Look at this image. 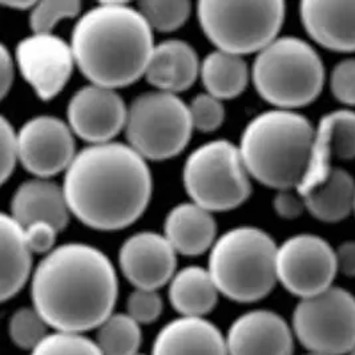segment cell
I'll return each instance as SVG.
<instances>
[{
    "label": "cell",
    "mask_w": 355,
    "mask_h": 355,
    "mask_svg": "<svg viewBox=\"0 0 355 355\" xmlns=\"http://www.w3.org/2000/svg\"><path fill=\"white\" fill-rule=\"evenodd\" d=\"M117 295L111 259L87 243L55 248L33 272V307L56 331L96 329L112 315Z\"/></svg>",
    "instance_id": "6da1fadb"
},
{
    "label": "cell",
    "mask_w": 355,
    "mask_h": 355,
    "mask_svg": "<svg viewBox=\"0 0 355 355\" xmlns=\"http://www.w3.org/2000/svg\"><path fill=\"white\" fill-rule=\"evenodd\" d=\"M65 200L72 214L97 230L132 225L146 211L152 175L146 159L121 143L84 148L65 171Z\"/></svg>",
    "instance_id": "7a4b0ae2"
},
{
    "label": "cell",
    "mask_w": 355,
    "mask_h": 355,
    "mask_svg": "<svg viewBox=\"0 0 355 355\" xmlns=\"http://www.w3.org/2000/svg\"><path fill=\"white\" fill-rule=\"evenodd\" d=\"M75 63L95 85L117 89L144 76L153 30L125 1H104L78 20L71 36Z\"/></svg>",
    "instance_id": "3957f363"
},
{
    "label": "cell",
    "mask_w": 355,
    "mask_h": 355,
    "mask_svg": "<svg viewBox=\"0 0 355 355\" xmlns=\"http://www.w3.org/2000/svg\"><path fill=\"white\" fill-rule=\"evenodd\" d=\"M315 127L301 113L272 110L245 127L240 153L250 175L278 191L297 189L306 172Z\"/></svg>",
    "instance_id": "277c9868"
},
{
    "label": "cell",
    "mask_w": 355,
    "mask_h": 355,
    "mask_svg": "<svg viewBox=\"0 0 355 355\" xmlns=\"http://www.w3.org/2000/svg\"><path fill=\"white\" fill-rule=\"evenodd\" d=\"M277 250L272 236L259 227L227 230L210 249L208 262L220 294L241 304L269 295L278 282Z\"/></svg>",
    "instance_id": "5b68a950"
},
{
    "label": "cell",
    "mask_w": 355,
    "mask_h": 355,
    "mask_svg": "<svg viewBox=\"0 0 355 355\" xmlns=\"http://www.w3.org/2000/svg\"><path fill=\"white\" fill-rule=\"evenodd\" d=\"M252 80L265 101L277 110L294 111L321 95L326 72L321 56L307 42L282 36L257 53Z\"/></svg>",
    "instance_id": "8992f818"
},
{
    "label": "cell",
    "mask_w": 355,
    "mask_h": 355,
    "mask_svg": "<svg viewBox=\"0 0 355 355\" xmlns=\"http://www.w3.org/2000/svg\"><path fill=\"white\" fill-rule=\"evenodd\" d=\"M286 14L281 0H201L197 17L205 36L220 51L233 55L261 52L278 37Z\"/></svg>",
    "instance_id": "52a82bcc"
},
{
    "label": "cell",
    "mask_w": 355,
    "mask_h": 355,
    "mask_svg": "<svg viewBox=\"0 0 355 355\" xmlns=\"http://www.w3.org/2000/svg\"><path fill=\"white\" fill-rule=\"evenodd\" d=\"M184 187L194 204L209 211L236 209L252 193L239 146L226 140L198 146L184 165Z\"/></svg>",
    "instance_id": "ba28073f"
},
{
    "label": "cell",
    "mask_w": 355,
    "mask_h": 355,
    "mask_svg": "<svg viewBox=\"0 0 355 355\" xmlns=\"http://www.w3.org/2000/svg\"><path fill=\"white\" fill-rule=\"evenodd\" d=\"M193 130L189 105L178 95L162 91L136 97L128 107L124 128L128 146L153 162L178 156L188 146Z\"/></svg>",
    "instance_id": "9c48e42d"
},
{
    "label": "cell",
    "mask_w": 355,
    "mask_h": 355,
    "mask_svg": "<svg viewBox=\"0 0 355 355\" xmlns=\"http://www.w3.org/2000/svg\"><path fill=\"white\" fill-rule=\"evenodd\" d=\"M291 329L309 353L347 355L355 347V295L331 286L300 300L293 311Z\"/></svg>",
    "instance_id": "30bf717a"
},
{
    "label": "cell",
    "mask_w": 355,
    "mask_h": 355,
    "mask_svg": "<svg viewBox=\"0 0 355 355\" xmlns=\"http://www.w3.org/2000/svg\"><path fill=\"white\" fill-rule=\"evenodd\" d=\"M337 275L336 249L320 236L302 233L278 246L277 279L300 300L330 289Z\"/></svg>",
    "instance_id": "8fae6325"
},
{
    "label": "cell",
    "mask_w": 355,
    "mask_h": 355,
    "mask_svg": "<svg viewBox=\"0 0 355 355\" xmlns=\"http://www.w3.org/2000/svg\"><path fill=\"white\" fill-rule=\"evenodd\" d=\"M15 60L23 78L44 101L62 92L76 64L71 44L52 33H33L20 40Z\"/></svg>",
    "instance_id": "7c38bea8"
},
{
    "label": "cell",
    "mask_w": 355,
    "mask_h": 355,
    "mask_svg": "<svg viewBox=\"0 0 355 355\" xmlns=\"http://www.w3.org/2000/svg\"><path fill=\"white\" fill-rule=\"evenodd\" d=\"M19 162L36 178L67 171L76 156L73 132L53 116H37L17 132Z\"/></svg>",
    "instance_id": "4fadbf2b"
},
{
    "label": "cell",
    "mask_w": 355,
    "mask_h": 355,
    "mask_svg": "<svg viewBox=\"0 0 355 355\" xmlns=\"http://www.w3.org/2000/svg\"><path fill=\"white\" fill-rule=\"evenodd\" d=\"M67 116L72 132L96 146L111 143L125 128L128 108L114 89L91 84L71 97Z\"/></svg>",
    "instance_id": "5bb4252c"
},
{
    "label": "cell",
    "mask_w": 355,
    "mask_h": 355,
    "mask_svg": "<svg viewBox=\"0 0 355 355\" xmlns=\"http://www.w3.org/2000/svg\"><path fill=\"white\" fill-rule=\"evenodd\" d=\"M176 254L165 236L141 232L123 243L119 262L123 275L136 289L157 291L176 275Z\"/></svg>",
    "instance_id": "9a60e30c"
},
{
    "label": "cell",
    "mask_w": 355,
    "mask_h": 355,
    "mask_svg": "<svg viewBox=\"0 0 355 355\" xmlns=\"http://www.w3.org/2000/svg\"><path fill=\"white\" fill-rule=\"evenodd\" d=\"M229 355H293L291 324L272 310H252L236 318L226 334Z\"/></svg>",
    "instance_id": "2e32d148"
},
{
    "label": "cell",
    "mask_w": 355,
    "mask_h": 355,
    "mask_svg": "<svg viewBox=\"0 0 355 355\" xmlns=\"http://www.w3.org/2000/svg\"><path fill=\"white\" fill-rule=\"evenodd\" d=\"M300 17L307 35L323 49L355 52V1L305 0Z\"/></svg>",
    "instance_id": "e0dca14e"
},
{
    "label": "cell",
    "mask_w": 355,
    "mask_h": 355,
    "mask_svg": "<svg viewBox=\"0 0 355 355\" xmlns=\"http://www.w3.org/2000/svg\"><path fill=\"white\" fill-rule=\"evenodd\" d=\"M10 208V216L21 227L35 223H49L62 232L69 223L71 210L64 189L47 178L28 180L19 185Z\"/></svg>",
    "instance_id": "ac0fdd59"
},
{
    "label": "cell",
    "mask_w": 355,
    "mask_h": 355,
    "mask_svg": "<svg viewBox=\"0 0 355 355\" xmlns=\"http://www.w3.org/2000/svg\"><path fill=\"white\" fill-rule=\"evenodd\" d=\"M152 355H229L226 338L205 318L180 317L157 333Z\"/></svg>",
    "instance_id": "d6986e66"
},
{
    "label": "cell",
    "mask_w": 355,
    "mask_h": 355,
    "mask_svg": "<svg viewBox=\"0 0 355 355\" xmlns=\"http://www.w3.org/2000/svg\"><path fill=\"white\" fill-rule=\"evenodd\" d=\"M200 69L193 47L184 40L172 39L155 46L144 76L157 91L178 95L193 85Z\"/></svg>",
    "instance_id": "ffe728a7"
},
{
    "label": "cell",
    "mask_w": 355,
    "mask_h": 355,
    "mask_svg": "<svg viewBox=\"0 0 355 355\" xmlns=\"http://www.w3.org/2000/svg\"><path fill=\"white\" fill-rule=\"evenodd\" d=\"M164 236L178 253L194 257L213 248L217 224L209 210L194 202L180 204L168 213Z\"/></svg>",
    "instance_id": "44dd1931"
},
{
    "label": "cell",
    "mask_w": 355,
    "mask_h": 355,
    "mask_svg": "<svg viewBox=\"0 0 355 355\" xmlns=\"http://www.w3.org/2000/svg\"><path fill=\"white\" fill-rule=\"evenodd\" d=\"M1 240V302L15 297L28 281L33 270V252L24 239V229L3 213L0 218Z\"/></svg>",
    "instance_id": "7402d4cb"
},
{
    "label": "cell",
    "mask_w": 355,
    "mask_h": 355,
    "mask_svg": "<svg viewBox=\"0 0 355 355\" xmlns=\"http://www.w3.org/2000/svg\"><path fill=\"white\" fill-rule=\"evenodd\" d=\"M302 198L314 218L336 224L354 213L355 180L347 171L334 166L329 176Z\"/></svg>",
    "instance_id": "603a6c76"
},
{
    "label": "cell",
    "mask_w": 355,
    "mask_h": 355,
    "mask_svg": "<svg viewBox=\"0 0 355 355\" xmlns=\"http://www.w3.org/2000/svg\"><path fill=\"white\" fill-rule=\"evenodd\" d=\"M220 291L208 269L187 266L169 282V301L181 317L204 318L217 305Z\"/></svg>",
    "instance_id": "cb8c5ba5"
},
{
    "label": "cell",
    "mask_w": 355,
    "mask_h": 355,
    "mask_svg": "<svg viewBox=\"0 0 355 355\" xmlns=\"http://www.w3.org/2000/svg\"><path fill=\"white\" fill-rule=\"evenodd\" d=\"M200 76L207 94L223 101L243 94L249 80V68L243 56L217 49L202 60Z\"/></svg>",
    "instance_id": "d4e9b609"
},
{
    "label": "cell",
    "mask_w": 355,
    "mask_h": 355,
    "mask_svg": "<svg viewBox=\"0 0 355 355\" xmlns=\"http://www.w3.org/2000/svg\"><path fill=\"white\" fill-rule=\"evenodd\" d=\"M315 137L329 148L333 159H355V111L342 108L323 114L315 127Z\"/></svg>",
    "instance_id": "484cf974"
},
{
    "label": "cell",
    "mask_w": 355,
    "mask_h": 355,
    "mask_svg": "<svg viewBox=\"0 0 355 355\" xmlns=\"http://www.w3.org/2000/svg\"><path fill=\"white\" fill-rule=\"evenodd\" d=\"M141 340L140 323L127 313H113L97 327L96 343L104 355L137 354Z\"/></svg>",
    "instance_id": "4316f807"
},
{
    "label": "cell",
    "mask_w": 355,
    "mask_h": 355,
    "mask_svg": "<svg viewBox=\"0 0 355 355\" xmlns=\"http://www.w3.org/2000/svg\"><path fill=\"white\" fill-rule=\"evenodd\" d=\"M137 10L152 30L171 33L185 24L192 4L188 0H144L137 4Z\"/></svg>",
    "instance_id": "83f0119b"
},
{
    "label": "cell",
    "mask_w": 355,
    "mask_h": 355,
    "mask_svg": "<svg viewBox=\"0 0 355 355\" xmlns=\"http://www.w3.org/2000/svg\"><path fill=\"white\" fill-rule=\"evenodd\" d=\"M47 327L49 324L35 307H21L8 321V336L17 347L33 352L49 336Z\"/></svg>",
    "instance_id": "f1b7e54d"
},
{
    "label": "cell",
    "mask_w": 355,
    "mask_h": 355,
    "mask_svg": "<svg viewBox=\"0 0 355 355\" xmlns=\"http://www.w3.org/2000/svg\"><path fill=\"white\" fill-rule=\"evenodd\" d=\"M30 355H104L96 340L80 333L55 331L43 339Z\"/></svg>",
    "instance_id": "f546056e"
},
{
    "label": "cell",
    "mask_w": 355,
    "mask_h": 355,
    "mask_svg": "<svg viewBox=\"0 0 355 355\" xmlns=\"http://www.w3.org/2000/svg\"><path fill=\"white\" fill-rule=\"evenodd\" d=\"M81 10L78 0H44L35 3L30 11V27L33 33H51L63 19L75 17Z\"/></svg>",
    "instance_id": "4dcf8cb0"
},
{
    "label": "cell",
    "mask_w": 355,
    "mask_h": 355,
    "mask_svg": "<svg viewBox=\"0 0 355 355\" xmlns=\"http://www.w3.org/2000/svg\"><path fill=\"white\" fill-rule=\"evenodd\" d=\"M194 130L209 133L221 127L225 119V110L217 97L209 94H200L189 105Z\"/></svg>",
    "instance_id": "1f68e13d"
},
{
    "label": "cell",
    "mask_w": 355,
    "mask_h": 355,
    "mask_svg": "<svg viewBox=\"0 0 355 355\" xmlns=\"http://www.w3.org/2000/svg\"><path fill=\"white\" fill-rule=\"evenodd\" d=\"M162 313V300L157 291L135 289L127 301V314L140 324L153 323Z\"/></svg>",
    "instance_id": "d6a6232c"
},
{
    "label": "cell",
    "mask_w": 355,
    "mask_h": 355,
    "mask_svg": "<svg viewBox=\"0 0 355 355\" xmlns=\"http://www.w3.org/2000/svg\"><path fill=\"white\" fill-rule=\"evenodd\" d=\"M330 91L340 104L355 107V58L343 59L333 68Z\"/></svg>",
    "instance_id": "836d02e7"
},
{
    "label": "cell",
    "mask_w": 355,
    "mask_h": 355,
    "mask_svg": "<svg viewBox=\"0 0 355 355\" xmlns=\"http://www.w3.org/2000/svg\"><path fill=\"white\" fill-rule=\"evenodd\" d=\"M17 162H19L17 133H15L12 125L3 116L1 124H0V173H1L3 184L7 182V180L12 175Z\"/></svg>",
    "instance_id": "e575fe53"
},
{
    "label": "cell",
    "mask_w": 355,
    "mask_h": 355,
    "mask_svg": "<svg viewBox=\"0 0 355 355\" xmlns=\"http://www.w3.org/2000/svg\"><path fill=\"white\" fill-rule=\"evenodd\" d=\"M24 239L33 253L49 254L55 249V243L59 230L49 223H35L23 227Z\"/></svg>",
    "instance_id": "d590c367"
},
{
    "label": "cell",
    "mask_w": 355,
    "mask_h": 355,
    "mask_svg": "<svg viewBox=\"0 0 355 355\" xmlns=\"http://www.w3.org/2000/svg\"><path fill=\"white\" fill-rule=\"evenodd\" d=\"M275 214L285 220L298 218L306 210L302 196L295 189L278 191L273 198Z\"/></svg>",
    "instance_id": "8d00e7d4"
},
{
    "label": "cell",
    "mask_w": 355,
    "mask_h": 355,
    "mask_svg": "<svg viewBox=\"0 0 355 355\" xmlns=\"http://www.w3.org/2000/svg\"><path fill=\"white\" fill-rule=\"evenodd\" d=\"M338 273L355 278V241H345L336 249Z\"/></svg>",
    "instance_id": "74e56055"
},
{
    "label": "cell",
    "mask_w": 355,
    "mask_h": 355,
    "mask_svg": "<svg viewBox=\"0 0 355 355\" xmlns=\"http://www.w3.org/2000/svg\"><path fill=\"white\" fill-rule=\"evenodd\" d=\"M14 80V62L4 46L0 49V89L1 97L7 96Z\"/></svg>",
    "instance_id": "f35d334b"
},
{
    "label": "cell",
    "mask_w": 355,
    "mask_h": 355,
    "mask_svg": "<svg viewBox=\"0 0 355 355\" xmlns=\"http://www.w3.org/2000/svg\"><path fill=\"white\" fill-rule=\"evenodd\" d=\"M4 6L10 7V8H15L20 11H26V10H33L35 6V1H27V0H15V1H3Z\"/></svg>",
    "instance_id": "ab89813d"
},
{
    "label": "cell",
    "mask_w": 355,
    "mask_h": 355,
    "mask_svg": "<svg viewBox=\"0 0 355 355\" xmlns=\"http://www.w3.org/2000/svg\"><path fill=\"white\" fill-rule=\"evenodd\" d=\"M347 355H355V347L354 349H353V350H352V352H350V353H349V354Z\"/></svg>",
    "instance_id": "60d3db41"
},
{
    "label": "cell",
    "mask_w": 355,
    "mask_h": 355,
    "mask_svg": "<svg viewBox=\"0 0 355 355\" xmlns=\"http://www.w3.org/2000/svg\"><path fill=\"white\" fill-rule=\"evenodd\" d=\"M304 355H321V354H313V353H307V354Z\"/></svg>",
    "instance_id": "b9f144b4"
},
{
    "label": "cell",
    "mask_w": 355,
    "mask_h": 355,
    "mask_svg": "<svg viewBox=\"0 0 355 355\" xmlns=\"http://www.w3.org/2000/svg\"><path fill=\"white\" fill-rule=\"evenodd\" d=\"M135 355H146V354H141V353H137V354H135Z\"/></svg>",
    "instance_id": "7bdbcfd3"
},
{
    "label": "cell",
    "mask_w": 355,
    "mask_h": 355,
    "mask_svg": "<svg viewBox=\"0 0 355 355\" xmlns=\"http://www.w3.org/2000/svg\"><path fill=\"white\" fill-rule=\"evenodd\" d=\"M354 214H355V205H354Z\"/></svg>",
    "instance_id": "ee69618b"
}]
</instances>
